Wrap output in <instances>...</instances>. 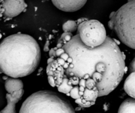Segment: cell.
Here are the masks:
<instances>
[{"label": "cell", "mask_w": 135, "mask_h": 113, "mask_svg": "<svg viewBox=\"0 0 135 113\" xmlns=\"http://www.w3.org/2000/svg\"><path fill=\"white\" fill-rule=\"evenodd\" d=\"M63 48L65 52L56 59L72 88L69 96L80 107L92 106L98 97L109 95L122 81L126 68L124 56L110 37L102 46L90 48L77 34Z\"/></svg>", "instance_id": "cell-1"}, {"label": "cell", "mask_w": 135, "mask_h": 113, "mask_svg": "<svg viewBox=\"0 0 135 113\" xmlns=\"http://www.w3.org/2000/svg\"><path fill=\"white\" fill-rule=\"evenodd\" d=\"M40 58L39 45L28 34H12L4 38L0 45L1 71L11 78L31 74L39 65Z\"/></svg>", "instance_id": "cell-2"}, {"label": "cell", "mask_w": 135, "mask_h": 113, "mask_svg": "<svg viewBox=\"0 0 135 113\" xmlns=\"http://www.w3.org/2000/svg\"><path fill=\"white\" fill-rule=\"evenodd\" d=\"M19 113H75L72 105L55 92L40 91L22 103Z\"/></svg>", "instance_id": "cell-3"}, {"label": "cell", "mask_w": 135, "mask_h": 113, "mask_svg": "<svg viewBox=\"0 0 135 113\" xmlns=\"http://www.w3.org/2000/svg\"><path fill=\"white\" fill-rule=\"evenodd\" d=\"M108 26L124 44L135 49V0H129L118 10L112 12Z\"/></svg>", "instance_id": "cell-4"}, {"label": "cell", "mask_w": 135, "mask_h": 113, "mask_svg": "<svg viewBox=\"0 0 135 113\" xmlns=\"http://www.w3.org/2000/svg\"><path fill=\"white\" fill-rule=\"evenodd\" d=\"M77 29L82 42L90 48L102 46L108 37L104 25L97 20H86L79 24Z\"/></svg>", "instance_id": "cell-5"}, {"label": "cell", "mask_w": 135, "mask_h": 113, "mask_svg": "<svg viewBox=\"0 0 135 113\" xmlns=\"http://www.w3.org/2000/svg\"><path fill=\"white\" fill-rule=\"evenodd\" d=\"M27 5L25 0H4L1 2V15L7 18H13L21 14Z\"/></svg>", "instance_id": "cell-6"}, {"label": "cell", "mask_w": 135, "mask_h": 113, "mask_svg": "<svg viewBox=\"0 0 135 113\" xmlns=\"http://www.w3.org/2000/svg\"><path fill=\"white\" fill-rule=\"evenodd\" d=\"M53 4L59 10L65 12H75L81 9L87 0H51Z\"/></svg>", "instance_id": "cell-7"}, {"label": "cell", "mask_w": 135, "mask_h": 113, "mask_svg": "<svg viewBox=\"0 0 135 113\" xmlns=\"http://www.w3.org/2000/svg\"><path fill=\"white\" fill-rule=\"evenodd\" d=\"M23 94V89L11 93H7L6 94L7 105L1 111V113H17L15 110L16 104L21 100Z\"/></svg>", "instance_id": "cell-8"}, {"label": "cell", "mask_w": 135, "mask_h": 113, "mask_svg": "<svg viewBox=\"0 0 135 113\" xmlns=\"http://www.w3.org/2000/svg\"><path fill=\"white\" fill-rule=\"evenodd\" d=\"M5 88L8 93H11L23 89V83L18 78H9L5 82Z\"/></svg>", "instance_id": "cell-9"}, {"label": "cell", "mask_w": 135, "mask_h": 113, "mask_svg": "<svg viewBox=\"0 0 135 113\" xmlns=\"http://www.w3.org/2000/svg\"><path fill=\"white\" fill-rule=\"evenodd\" d=\"M123 87L127 95L135 99V71L131 73L127 78Z\"/></svg>", "instance_id": "cell-10"}, {"label": "cell", "mask_w": 135, "mask_h": 113, "mask_svg": "<svg viewBox=\"0 0 135 113\" xmlns=\"http://www.w3.org/2000/svg\"><path fill=\"white\" fill-rule=\"evenodd\" d=\"M118 113H135V99H127L120 105Z\"/></svg>", "instance_id": "cell-11"}, {"label": "cell", "mask_w": 135, "mask_h": 113, "mask_svg": "<svg viewBox=\"0 0 135 113\" xmlns=\"http://www.w3.org/2000/svg\"><path fill=\"white\" fill-rule=\"evenodd\" d=\"M73 37V35L71 33H64L62 34L61 37H60V38L58 40L57 44L56 47L54 48L55 50H59V49L63 48V46L71 40V38Z\"/></svg>", "instance_id": "cell-12"}, {"label": "cell", "mask_w": 135, "mask_h": 113, "mask_svg": "<svg viewBox=\"0 0 135 113\" xmlns=\"http://www.w3.org/2000/svg\"><path fill=\"white\" fill-rule=\"evenodd\" d=\"M62 29L66 33H73L78 29L76 22L74 21H67L63 25Z\"/></svg>", "instance_id": "cell-13"}, {"label": "cell", "mask_w": 135, "mask_h": 113, "mask_svg": "<svg viewBox=\"0 0 135 113\" xmlns=\"http://www.w3.org/2000/svg\"><path fill=\"white\" fill-rule=\"evenodd\" d=\"M129 70H130L131 73L135 71V58L133 60V61L131 63L130 67H129Z\"/></svg>", "instance_id": "cell-14"}, {"label": "cell", "mask_w": 135, "mask_h": 113, "mask_svg": "<svg viewBox=\"0 0 135 113\" xmlns=\"http://www.w3.org/2000/svg\"><path fill=\"white\" fill-rule=\"evenodd\" d=\"M4 1V0H1V2H3V1Z\"/></svg>", "instance_id": "cell-15"}]
</instances>
